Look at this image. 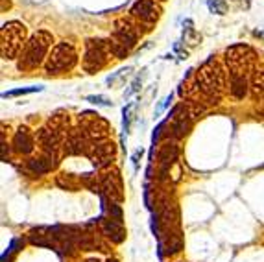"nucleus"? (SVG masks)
<instances>
[{"label": "nucleus", "mask_w": 264, "mask_h": 262, "mask_svg": "<svg viewBox=\"0 0 264 262\" xmlns=\"http://www.w3.org/2000/svg\"><path fill=\"white\" fill-rule=\"evenodd\" d=\"M140 28H142V24L137 19H133V17H130V19H116L115 24H113V35L111 37L116 39L119 43H122V45H126L128 48H133L137 45L139 37L142 35V32H144Z\"/></svg>", "instance_id": "0eeeda50"}, {"label": "nucleus", "mask_w": 264, "mask_h": 262, "mask_svg": "<svg viewBox=\"0 0 264 262\" xmlns=\"http://www.w3.org/2000/svg\"><path fill=\"white\" fill-rule=\"evenodd\" d=\"M111 48L107 39H87L85 41V54H83V70L85 72H96L104 67L111 57Z\"/></svg>", "instance_id": "39448f33"}, {"label": "nucleus", "mask_w": 264, "mask_h": 262, "mask_svg": "<svg viewBox=\"0 0 264 262\" xmlns=\"http://www.w3.org/2000/svg\"><path fill=\"white\" fill-rule=\"evenodd\" d=\"M161 2H163V0H161Z\"/></svg>", "instance_id": "c85d7f7f"}, {"label": "nucleus", "mask_w": 264, "mask_h": 262, "mask_svg": "<svg viewBox=\"0 0 264 262\" xmlns=\"http://www.w3.org/2000/svg\"><path fill=\"white\" fill-rule=\"evenodd\" d=\"M107 43H109V48H111V54L115 55V57H119V60H122V57H126V55L130 54V50L126 45H122V43H119L116 39H113V37H109L107 39Z\"/></svg>", "instance_id": "412c9836"}, {"label": "nucleus", "mask_w": 264, "mask_h": 262, "mask_svg": "<svg viewBox=\"0 0 264 262\" xmlns=\"http://www.w3.org/2000/svg\"><path fill=\"white\" fill-rule=\"evenodd\" d=\"M52 41H54L52 39V34H48V32H45V30L35 32V34L30 37V41L26 43L22 54H20L19 69L20 70L37 69V67L45 61Z\"/></svg>", "instance_id": "f03ea898"}, {"label": "nucleus", "mask_w": 264, "mask_h": 262, "mask_svg": "<svg viewBox=\"0 0 264 262\" xmlns=\"http://www.w3.org/2000/svg\"><path fill=\"white\" fill-rule=\"evenodd\" d=\"M57 185L67 188V190H76V188H78V181L74 179V176H67V173H63V176L57 178Z\"/></svg>", "instance_id": "4be33fe9"}, {"label": "nucleus", "mask_w": 264, "mask_h": 262, "mask_svg": "<svg viewBox=\"0 0 264 262\" xmlns=\"http://www.w3.org/2000/svg\"><path fill=\"white\" fill-rule=\"evenodd\" d=\"M115 144L111 142V140L104 139V140H96V142L91 144L89 152L87 155L91 157L93 164H95L96 168H105V166H109L113 163V157H115Z\"/></svg>", "instance_id": "9d476101"}, {"label": "nucleus", "mask_w": 264, "mask_h": 262, "mask_svg": "<svg viewBox=\"0 0 264 262\" xmlns=\"http://www.w3.org/2000/svg\"><path fill=\"white\" fill-rule=\"evenodd\" d=\"M251 89L255 96H264V67L257 69L251 76Z\"/></svg>", "instance_id": "aec40b11"}, {"label": "nucleus", "mask_w": 264, "mask_h": 262, "mask_svg": "<svg viewBox=\"0 0 264 262\" xmlns=\"http://www.w3.org/2000/svg\"><path fill=\"white\" fill-rule=\"evenodd\" d=\"M225 61L229 65V74H244L253 69L255 63V52L246 45H237L225 50Z\"/></svg>", "instance_id": "423d86ee"}, {"label": "nucleus", "mask_w": 264, "mask_h": 262, "mask_svg": "<svg viewBox=\"0 0 264 262\" xmlns=\"http://www.w3.org/2000/svg\"><path fill=\"white\" fill-rule=\"evenodd\" d=\"M6 6L10 8V0H2V11H6Z\"/></svg>", "instance_id": "bb28decb"}, {"label": "nucleus", "mask_w": 264, "mask_h": 262, "mask_svg": "<svg viewBox=\"0 0 264 262\" xmlns=\"http://www.w3.org/2000/svg\"><path fill=\"white\" fill-rule=\"evenodd\" d=\"M26 28L17 20L6 22L0 32V54L4 60H15L22 46H26Z\"/></svg>", "instance_id": "7ed1b4c3"}, {"label": "nucleus", "mask_w": 264, "mask_h": 262, "mask_svg": "<svg viewBox=\"0 0 264 262\" xmlns=\"http://www.w3.org/2000/svg\"><path fill=\"white\" fill-rule=\"evenodd\" d=\"M229 91L237 100H242L248 94V76L244 74H231Z\"/></svg>", "instance_id": "a211bd4d"}, {"label": "nucleus", "mask_w": 264, "mask_h": 262, "mask_svg": "<svg viewBox=\"0 0 264 262\" xmlns=\"http://www.w3.org/2000/svg\"><path fill=\"white\" fill-rule=\"evenodd\" d=\"M180 157V148H178V144L174 142H165L161 146L159 150V155H157V166H159V181H166L168 179V173L170 168H172V164L178 161Z\"/></svg>", "instance_id": "f8f14e48"}, {"label": "nucleus", "mask_w": 264, "mask_h": 262, "mask_svg": "<svg viewBox=\"0 0 264 262\" xmlns=\"http://www.w3.org/2000/svg\"><path fill=\"white\" fill-rule=\"evenodd\" d=\"M13 148L17 154H32L35 148V137L30 133L28 128H19L13 137Z\"/></svg>", "instance_id": "4468645a"}, {"label": "nucleus", "mask_w": 264, "mask_h": 262, "mask_svg": "<svg viewBox=\"0 0 264 262\" xmlns=\"http://www.w3.org/2000/svg\"><path fill=\"white\" fill-rule=\"evenodd\" d=\"M130 15L133 19H137L140 24H154L157 22L161 15V8L155 4V0H139V2H135L133 8L130 10Z\"/></svg>", "instance_id": "9b49d317"}, {"label": "nucleus", "mask_w": 264, "mask_h": 262, "mask_svg": "<svg viewBox=\"0 0 264 262\" xmlns=\"http://www.w3.org/2000/svg\"><path fill=\"white\" fill-rule=\"evenodd\" d=\"M55 164H57V155L43 154L41 157L30 159V161H28V168L34 173H37V176H41V173H46L52 168H55Z\"/></svg>", "instance_id": "dca6fc26"}, {"label": "nucleus", "mask_w": 264, "mask_h": 262, "mask_svg": "<svg viewBox=\"0 0 264 262\" xmlns=\"http://www.w3.org/2000/svg\"><path fill=\"white\" fill-rule=\"evenodd\" d=\"M207 6H209V10L213 11V13H216V15H224L225 11H227V4H225L224 0H209Z\"/></svg>", "instance_id": "5701e85b"}, {"label": "nucleus", "mask_w": 264, "mask_h": 262, "mask_svg": "<svg viewBox=\"0 0 264 262\" xmlns=\"http://www.w3.org/2000/svg\"><path fill=\"white\" fill-rule=\"evenodd\" d=\"M48 128L54 129L55 133H60L63 139H67V135H69V114H65L63 111H57L55 114H52L48 120Z\"/></svg>", "instance_id": "6ab92c4d"}, {"label": "nucleus", "mask_w": 264, "mask_h": 262, "mask_svg": "<svg viewBox=\"0 0 264 262\" xmlns=\"http://www.w3.org/2000/svg\"><path fill=\"white\" fill-rule=\"evenodd\" d=\"M35 91H41V87H32V89H19V91H11V93H4V98H11V96H19V94H30Z\"/></svg>", "instance_id": "393cba45"}, {"label": "nucleus", "mask_w": 264, "mask_h": 262, "mask_svg": "<svg viewBox=\"0 0 264 262\" xmlns=\"http://www.w3.org/2000/svg\"><path fill=\"white\" fill-rule=\"evenodd\" d=\"M102 229H104V235L109 238L111 242H115V244L124 242L126 229L124 225H122V222H119L115 218H105L104 222H102Z\"/></svg>", "instance_id": "2eb2a0df"}, {"label": "nucleus", "mask_w": 264, "mask_h": 262, "mask_svg": "<svg viewBox=\"0 0 264 262\" xmlns=\"http://www.w3.org/2000/svg\"><path fill=\"white\" fill-rule=\"evenodd\" d=\"M199 94H201V104H220L222 93H224L225 76L224 69L215 60H209L201 65L198 72Z\"/></svg>", "instance_id": "f257e3e1"}, {"label": "nucleus", "mask_w": 264, "mask_h": 262, "mask_svg": "<svg viewBox=\"0 0 264 262\" xmlns=\"http://www.w3.org/2000/svg\"><path fill=\"white\" fill-rule=\"evenodd\" d=\"M85 262H98L96 258H91V260H85Z\"/></svg>", "instance_id": "cd10ccee"}, {"label": "nucleus", "mask_w": 264, "mask_h": 262, "mask_svg": "<svg viewBox=\"0 0 264 262\" xmlns=\"http://www.w3.org/2000/svg\"><path fill=\"white\" fill-rule=\"evenodd\" d=\"M100 183H102V192L105 194V198L111 201L120 203L124 199V187H122V178L116 168H111L100 176Z\"/></svg>", "instance_id": "1a4fd4ad"}, {"label": "nucleus", "mask_w": 264, "mask_h": 262, "mask_svg": "<svg viewBox=\"0 0 264 262\" xmlns=\"http://www.w3.org/2000/svg\"><path fill=\"white\" fill-rule=\"evenodd\" d=\"M76 61H78V54H76L74 46L70 43H57L46 57L45 69L48 74H60V72L72 69Z\"/></svg>", "instance_id": "20e7f679"}, {"label": "nucleus", "mask_w": 264, "mask_h": 262, "mask_svg": "<svg viewBox=\"0 0 264 262\" xmlns=\"http://www.w3.org/2000/svg\"><path fill=\"white\" fill-rule=\"evenodd\" d=\"M183 39L187 41V43H189L190 46H194L196 43H198L199 37H198V34L194 32V28H187V34L183 35Z\"/></svg>", "instance_id": "b1692460"}, {"label": "nucleus", "mask_w": 264, "mask_h": 262, "mask_svg": "<svg viewBox=\"0 0 264 262\" xmlns=\"http://www.w3.org/2000/svg\"><path fill=\"white\" fill-rule=\"evenodd\" d=\"M87 102H93L96 105H104V107H109L111 105V102H107L104 96H87Z\"/></svg>", "instance_id": "a878e982"}, {"label": "nucleus", "mask_w": 264, "mask_h": 262, "mask_svg": "<svg viewBox=\"0 0 264 262\" xmlns=\"http://www.w3.org/2000/svg\"><path fill=\"white\" fill-rule=\"evenodd\" d=\"M80 124L85 128V131H87V135H89V139L93 140V142L107 139L109 124L105 122L104 119H100V114L85 111V113L80 114Z\"/></svg>", "instance_id": "6e6552de"}, {"label": "nucleus", "mask_w": 264, "mask_h": 262, "mask_svg": "<svg viewBox=\"0 0 264 262\" xmlns=\"http://www.w3.org/2000/svg\"><path fill=\"white\" fill-rule=\"evenodd\" d=\"M161 247L165 249L166 255H174L183 247V240H181L180 231H168L161 235Z\"/></svg>", "instance_id": "f3484780"}, {"label": "nucleus", "mask_w": 264, "mask_h": 262, "mask_svg": "<svg viewBox=\"0 0 264 262\" xmlns=\"http://www.w3.org/2000/svg\"><path fill=\"white\" fill-rule=\"evenodd\" d=\"M35 140L39 142L43 154H54V155H57L60 148L65 142V139L60 133H55L54 129L50 128H41L37 131V135H35Z\"/></svg>", "instance_id": "ddd939ff"}]
</instances>
